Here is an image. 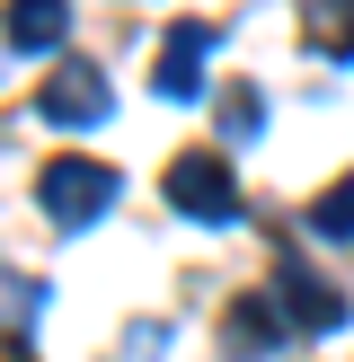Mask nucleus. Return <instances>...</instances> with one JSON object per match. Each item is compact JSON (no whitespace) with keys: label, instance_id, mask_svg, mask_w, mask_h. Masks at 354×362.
I'll return each instance as SVG.
<instances>
[{"label":"nucleus","instance_id":"f257e3e1","mask_svg":"<svg viewBox=\"0 0 354 362\" xmlns=\"http://www.w3.org/2000/svg\"><path fill=\"white\" fill-rule=\"evenodd\" d=\"M35 204H45V221H62V230H88L106 204H115V168L106 159H45L35 168Z\"/></svg>","mask_w":354,"mask_h":362},{"label":"nucleus","instance_id":"f03ea898","mask_svg":"<svg viewBox=\"0 0 354 362\" xmlns=\"http://www.w3.org/2000/svg\"><path fill=\"white\" fill-rule=\"evenodd\" d=\"M159 186H169L177 221H239V177H230L222 151H177Z\"/></svg>","mask_w":354,"mask_h":362},{"label":"nucleus","instance_id":"7ed1b4c3","mask_svg":"<svg viewBox=\"0 0 354 362\" xmlns=\"http://www.w3.org/2000/svg\"><path fill=\"white\" fill-rule=\"evenodd\" d=\"M266 300L283 310V327H319V336L354 318V310H346V292H336V283H319L301 257H283V265H275V292H266Z\"/></svg>","mask_w":354,"mask_h":362},{"label":"nucleus","instance_id":"20e7f679","mask_svg":"<svg viewBox=\"0 0 354 362\" xmlns=\"http://www.w3.org/2000/svg\"><path fill=\"white\" fill-rule=\"evenodd\" d=\"M35 115H45V124H98L106 115V80L88 62H62L45 88H35Z\"/></svg>","mask_w":354,"mask_h":362},{"label":"nucleus","instance_id":"39448f33","mask_svg":"<svg viewBox=\"0 0 354 362\" xmlns=\"http://www.w3.org/2000/svg\"><path fill=\"white\" fill-rule=\"evenodd\" d=\"M204 53H212V27H177L159 53V98H204Z\"/></svg>","mask_w":354,"mask_h":362},{"label":"nucleus","instance_id":"423d86ee","mask_svg":"<svg viewBox=\"0 0 354 362\" xmlns=\"http://www.w3.org/2000/svg\"><path fill=\"white\" fill-rule=\"evenodd\" d=\"M62 35H71V9H53V0L45 9H9V45L18 53H45V45H62Z\"/></svg>","mask_w":354,"mask_h":362},{"label":"nucleus","instance_id":"0eeeda50","mask_svg":"<svg viewBox=\"0 0 354 362\" xmlns=\"http://www.w3.org/2000/svg\"><path fill=\"white\" fill-rule=\"evenodd\" d=\"M310 230L319 239H354V177H336V186L310 204Z\"/></svg>","mask_w":354,"mask_h":362},{"label":"nucleus","instance_id":"6e6552de","mask_svg":"<svg viewBox=\"0 0 354 362\" xmlns=\"http://www.w3.org/2000/svg\"><path fill=\"white\" fill-rule=\"evenodd\" d=\"M310 45L328 53V62H354V9H319L310 18Z\"/></svg>","mask_w":354,"mask_h":362},{"label":"nucleus","instance_id":"1a4fd4ad","mask_svg":"<svg viewBox=\"0 0 354 362\" xmlns=\"http://www.w3.org/2000/svg\"><path fill=\"white\" fill-rule=\"evenodd\" d=\"M222 115H230V133H257V124H266V106H257V88H239Z\"/></svg>","mask_w":354,"mask_h":362},{"label":"nucleus","instance_id":"9d476101","mask_svg":"<svg viewBox=\"0 0 354 362\" xmlns=\"http://www.w3.org/2000/svg\"><path fill=\"white\" fill-rule=\"evenodd\" d=\"M9 362H27V354H18V345H9Z\"/></svg>","mask_w":354,"mask_h":362}]
</instances>
